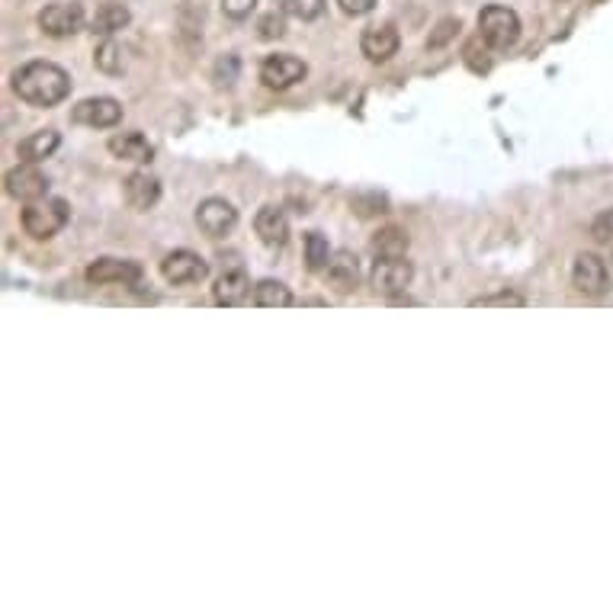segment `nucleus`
Returning <instances> with one entry per match:
<instances>
[{
  "instance_id": "4be33fe9",
  "label": "nucleus",
  "mask_w": 613,
  "mask_h": 613,
  "mask_svg": "<svg viewBox=\"0 0 613 613\" xmlns=\"http://www.w3.org/2000/svg\"><path fill=\"white\" fill-rule=\"evenodd\" d=\"M251 299L260 309H289V305H293V293H289V286L280 280H260L254 286Z\"/></svg>"
},
{
  "instance_id": "a878e982",
  "label": "nucleus",
  "mask_w": 613,
  "mask_h": 613,
  "mask_svg": "<svg viewBox=\"0 0 613 613\" xmlns=\"http://www.w3.org/2000/svg\"><path fill=\"white\" fill-rule=\"evenodd\" d=\"M283 13H289V17H296L302 23H312L325 13V0H286Z\"/></svg>"
},
{
  "instance_id": "20e7f679",
  "label": "nucleus",
  "mask_w": 613,
  "mask_h": 613,
  "mask_svg": "<svg viewBox=\"0 0 613 613\" xmlns=\"http://www.w3.org/2000/svg\"><path fill=\"white\" fill-rule=\"evenodd\" d=\"M572 286L581 296L588 299H601L610 293V267L601 254L594 251H581L572 264Z\"/></svg>"
},
{
  "instance_id": "2f4dec72",
  "label": "nucleus",
  "mask_w": 613,
  "mask_h": 613,
  "mask_svg": "<svg viewBox=\"0 0 613 613\" xmlns=\"http://www.w3.org/2000/svg\"><path fill=\"white\" fill-rule=\"evenodd\" d=\"M341 4L344 13H350V17H366L373 7H376V0H337Z\"/></svg>"
},
{
  "instance_id": "c756f323",
  "label": "nucleus",
  "mask_w": 613,
  "mask_h": 613,
  "mask_svg": "<svg viewBox=\"0 0 613 613\" xmlns=\"http://www.w3.org/2000/svg\"><path fill=\"white\" fill-rule=\"evenodd\" d=\"M257 29H260V39H283L286 36V17L273 10V13H267V17H260Z\"/></svg>"
},
{
  "instance_id": "c85d7f7f",
  "label": "nucleus",
  "mask_w": 613,
  "mask_h": 613,
  "mask_svg": "<svg viewBox=\"0 0 613 613\" xmlns=\"http://www.w3.org/2000/svg\"><path fill=\"white\" fill-rule=\"evenodd\" d=\"M591 238L604 248H613V209L601 212L594 222H591Z\"/></svg>"
},
{
  "instance_id": "ddd939ff",
  "label": "nucleus",
  "mask_w": 613,
  "mask_h": 613,
  "mask_svg": "<svg viewBox=\"0 0 613 613\" xmlns=\"http://www.w3.org/2000/svg\"><path fill=\"white\" fill-rule=\"evenodd\" d=\"M398 45H402V36H398V29L392 23H376V26H366L363 36H360V52L373 61V65H382V61H389Z\"/></svg>"
},
{
  "instance_id": "1a4fd4ad",
  "label": "nucleus",
  "mask_w": 613,
  "mask_h": 613,
  "mask_svg": "<svg viewBox=\"0 0 613 613\" xmlns=\"http://www.w3.org/2000/svg\"><path fill=\"white\" fill-rule=\"evenodd\" d=\"M196 225L206 238H225L238 225V209L222 196H209L196 209Z\"/></svg>"
},
{
  "instance_id": "f3484780",
  "label": "nucleus",
  "mask_w": 613,
  "mask_h": 613,
  "mask_svg": "<svg viewBox=\"0 0 613 613\" xmlns=\"http://www.w3.org/2000/svg\"><path fill=\"white\" fill-rule=\"evenodd\" d=\"M248 296H251V280L244 270H225L216 280V286H212V299L225 305V309H235V305L248 302Z\"/></svg>"
},
{
  "instance_id": "f257e3e1",
  "label": "nucleus",
  "mask_w": 613,
  "mask_h": 613,
  "mask_svg": "<svg viewBox=\"0 0 613 613\" xmlns=\"http://www.w3.org/2000/svg\"><path fill=\"white\" fill-rule=\"evenodd\" d=\"M10 87L29 106H58L71 97V74L55 61H26L10 74Z\"/></svg>"
},
{
  "instance_id": "b1692460",
  "label": "nucleus",
  "mask_w": 613,
  "mask_h": 613,
  "mask_svg": "<svg viewBox=\"0 0 613 613\" xmlns=\"http://www.w3.org/2000/svg\"><path fill=\"white\" fill-rule=\"evenodd\" d=\"M331 244L328 238L321 232H309L305 235V264H309V270H328L331 264Z\"/></svg>"
},
{
  "instance_id": "f8f14e48",
  "label": "nucleus",
  "mask_w": 613,
  "mask_h": 613,
  "mask_svg": "<svg viewBox=\"0 0 613 613\" xmlns=\"http://www.w3.org/2000/svg\"><path fill=\"white\" fill-rule=\"evenodd\" d=\"M309 68H305V61L296 58V55H267L264 65H260V81H264L270 90H286L299 84Z\"/></svg>"
},
{
  "instance_id": "7ed1b4c3",
  "label": "nucleus",
  "mask_w": 613,
  "mask_h": 613,
  "mask_svg": "<svg viewBox=\"0 0 613 613\" xmlns=\"http://www.w3.org/2000/svg\"><path fill=\"white\" fill-rule=\"evenodd\" d=\"M479 36L492 45L495 52L504 49H514L517 39H520V17L511 7H501V4H488L479 13Z\"/></svg>"
},
{
  "instance_id": "7c9ffc66",
  "label": "nucleus",
  "mask_w": 613,
  "mask_h": 613,
  "mask_svg": "<svg viewBox=\"0 0 613 613\" xmlns=\"http://www.w3.org/2000/svg\"><path fill=\"white\" fill-rule=\"evenodd\" d=\"M254 10H257V0H222V13L235 23L248 20Z\"/></svg>"
},
{
  "instance_id": "dca6fc26",
  "label": "nucleus",
  "mask_w": 613,
  "mask_h": 613,
  "mask_svg": "<svg viewBox=\"0 0 613 613\" xmlns=\"http://www.w3.org/2000/svg\"><path fill=\"white\" fill-rule=\"evenodd\" d=\"M106 148H110L113 158L132 161V164H148L151 158H155V148H151V142L142 132H116L113 139L106 142Z\"/></svg>"
},
{
  "instance_id": "cd10ccee",
  "label": "nucleus",
  "mask_w": 613,
  "mask_h": 613,
  "mask_svg": "<svg viewBox=\"0 0 613 613\" xmlns=\"http://www.w3.org/2000/svg\"><path fill=\"white\" fill-rule=\"evenodd\" d=\"M475 309H492V305H511V309H524L527 299L520 293H492V296H479L472 299Z\"/></svg>"
},
{
  "instance_id": "393cba45",
  "label": "nucleus",
  "mask_w": 613,
  "mask_h": 613,
  "mask_svg": "<svg viewBox=\"0 0 613 613\" xmlns=\"http://www.w3.org/2000/svg\"><path fill=\"white\" fill-rule=\"evenodd\" d=\"M350 209H354L360 219L386 216V212H389V199L379 196V193H357L354 199H350Z\"/></svg>"
},
{
  "instance_id": "6ab92c4d",
  "label": "nucleus",
  "mask_w": 613,
  "mask_h": 613,
  "mask_svg": "<svg viewBox=\"0 0 613 613\" xmlns=\"http://www.w3.org/2000/svg\"><path fill=\"white\" fill-rule=\"evenodd\" d=\"M328 283L337 289V293H354L360 283V260L350 251H337L328 264Z\"/></svg>"
},
{
  "instance_id": "0eeeda50",
  "label": "nucleus",
  "mask_w": 613,
  "mask_h": 613,
  "mask_svg": "<svg viewBox=\"0 0 613 613\" xmlns=\"http://www.w3.org/2000/svg\"><path fill=\"white\" fill-rule=\"evenodd\" d=\"M4 190L10 199H17V203H36V199L49 196V177H45L36 164L20 161L17 167H10L7 171Z\"/></svg>"
},
{
  "instance_id": "a211bd4d",
  "label": "nucleus",
  "mask_w": 613,
  "mask_h": 613,
  "mask_svg": "<svg viewBox=\"0 0 613 613\" xmlns=\"http://www.w3.org/2000/svg\"><path fill=\"white\" fill-rule=\"evenodd\" d=\"M58 145H61V135L55 129H39L33 135H26V139L17 145V158L26 164H42L55 155Z\"/></svg>"
},
{
  "instance_id": "9d476101",
  "label": "nucleus",
  "mask_w": 613,
  "mask_h": 613,
  "mask_svg": "<svg viewBox=\"0 0 613 613\" xmlns=\"http://www.w3.org/2000/svg\"><path fill=\"white\" fill-rule=\"evenodd\" d=\"M71 119L87 129H113L122 122V103L116 97H87L74 103Z\"/></svg>"
},
{
  "instance_id": "5701e85b",
  "label": "nucleus",
  "mask_w": 613,
  "mask_h": 613,
  "mask_svg": "<svg viewBox=\"0 0 613 613\" xmlns=\"http://www.w3.org/2000/svg\"><path fill=\"white\" fill-rule=\"evenodd\" d=\"M94 65H97L103 74H122V71H126V49H122L116 39H106L103 45H97Z\"/></svg>"
},
{
  "instance_id": "9b49d317",
  "label": "nucleus",
  "mask_w": 613,
  "mask_h": 613,
  "mask_svg": "<svg viewBox=\"0 0 613 613\" xmlns=\"http://www.w3.org/2000/svg\"><path fill=\"white\" fill-rule=\"evenodd\" d=\"M39 29L52 39H68L84 29V7L81 4H49L39 13Z\"/></svg>"
},
{
  "instance_id": "f03ea898",
  "label": "nucleus",
  "mask_w": 613,
  "mask_h": 613,
  "mask_svg": "<svg viewBox=\"0 0 613 613\" xmlns=\"http://www.w3.org/2000/svg\"><path fill=\"white\" fill-rule=\"evenodd\" d=\"M68 219H71V209H68L65 199H49V196L36 199V203H26L23 216H20L23 232L29 238H36V241L55 238L61 228L68 225Z\"/></svg>"
},
{
  "instance_id": "bb28decb",
  "label": "nucleus",
  "mask_w": 613,
  "mask_h": 613,
  "mask_svg": "<svg viewBox=\"0 0 613 613\" xmlns=\"http://www.w3.org/2000/svg\"><path fill=\"white\" fill-rule=\"evenodd\" d=\"M459 29H463V23H459L456 17H443L434 33L427 36V49H443V45L459 36Z\"/></svg>"
},
{
  "instance_id": "412c9836",
  "label": "nucleus",
  "mask_w": 613,
  "mask_h": 613,
  "mask_svg": "<svg viewBox=\"0 0 613 613\" xmlns=\"http://www.w3.org/2000/svg\"><path fill=\"white\" fill-rule=\"evenodd\" d=\"M370 251L376 257H405L408 251V232L398 225H386L370 238Z\"/></svg>"
},
{
  "instance_id": "423d86ee",
  "label": "nucleus",
  "mask_w": 613,
  "mask_h": 613,
  "mask_svg": "<svg viewBox=\"0 0 613 613\" xmlns=\"http://www.w3.org/2000/svg\"><path fill=\"white\" fill-rule=\"evenodd\" d=\"M161 277L171 286H196L209 277V260L196 251H171L161 260Z\"/></svg>"
},
{
  "instance_id": "39448f33",
  "label": "nucleus",
  "mask_w": 613,
  "mask_h": 613,
  "mask_svg": "<svg viewBox=\"0 0 613 613\" xmlns=\"http://www.w3.org/2000/svg\"><path fill=\"white\" fill-rule=\"evenodd\" d=\"M415 280V264L405 257H376L370 270V283L376 296H402Z\"/></svg>"
},
{
  "instance_id": "6e6552de",
  "label": "nucleus",
  "mask_w": 613,
  "mask_h": 613,
  "mask_svg": "<svg viewBox=\"0 0 613 613\" xmlns=\"http://www.w3.org/2000/svg\"><path fill=\"white\" fill-rule=\"evenodd\" d=\"M87 283L90 286H132L142 280V264L139 260H119V257H100L87 267Z\"/></svg>"
},
{
  "instance_id": "aec40b11",
  "label": "nucleus",
  "mask_w": 613,
  "mask_h": 613,
  "mask_svg": "<svg viewBox=\"0 0 613 613\" xmlns=\"http://www.w3.org/2000/svg\"><path fill=\"white\" fill-rule=\"evenodd\" d=\"M132 23V13L122 7V4H103L94 20H90V33L94 36H113L119 29H126Z\"/></svg>"
},
{
  "instance_id": "2eb2a0df",
  "label": "nucleus",
  "mask_w": 613,
  "mask_h": 613,
  "mask_svg": "<svg viewBox=\"0 0 613 613\" xmlns=\"http://www.w3.org/2000/svg\"><path fill=\"white\" fill-rule=\"evenodd\" d=\"M254 232L267 248H283L289 241V219L280 206H264L254 216Z\"/></svg>"
},
{
  "instance_id": "4468645a",
  "label": "nucleus",
  "mask_w": 613,
  "mask_h": 613,
  "mask_svg": "<svg viewBox=\"0 0 613 613\" xmlns=\"http://www.w3.org/2000/svg\"><path fill=\"white\" fill-rule=\"evenodd\" d=\"M122 193H126V203L135 212H148L161 199V180L145 171H135L126 177V183H122Z\"/></svg>"
}]
</instances>
